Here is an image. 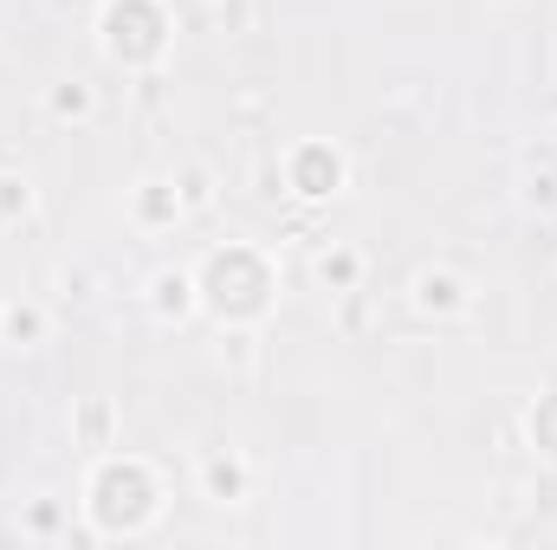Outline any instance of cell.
Wrapping results in <instances>:
<instances>
[{
    "label": "cell",
    "mask_w": 557,
    "mask_h": 550,
    "mask_svg": "<svg viewBox=\"0 0 557 550\" xmlns=\"http://www.w3.org/2000/svg\"><path fill=\"white\" fill-rule=\"evenodd\" d=\"M162 13H156V0H111V13H104V46H111V59H124V65H143V59H156L162 52Z\"/></svg>",
    "instance_id": "1"
},
{
    "label": "cell",
    "mask_w": 557,
    "mask_h": 550,
    "mask_svg": "<svg viewBox=\"0 0 557 550\" xmlns=\"http://www.w3.org/2000/svg\"><path fill=\"white\" fill-rule=\"evenodd\" d=\"M416 304L421 311H460L467 304V285L454 273H421L416 278Z\"/></svg>",
    "instance_id": "2"
},
{
    "label": "cell",
    "mask_w": 557,
    "mask_h": 550,
    "mask_svg": "<svg viewBox=\"0 0 557 550\" xmlns=\"http://www.w3.org/2000/svg\"><path fill=\"white\" fill-rule=\"evenodd\" d=\"M337 175H344V162H337L331 149H305V155H298V188H305V195H331Z\"/></svg>",
    "instance_id": "3"
},
{
    "label": "cell",
    "mask_w": 557,
    "mask_h": 550,
    "mask_svg": "<svg viewBox=\"0 0 557 550\" xmlns=\"http://www.w3.org/2000/svg\"><path fill=\"white\" fill-rule=\"evenodd\" d=\"M137 208H143V221H175V214H182V195L162 188V182H149V188L137 195Z\"/></svg>",
    "instance_id": "4"
},
{
    "label": "cell",
    "mask_w": 557,
    "mask_h": 550,
    "mask_svg": "<svg viewBox=\"0 0 557 550\" xmlns=\"http://www.w3.org/2000/svg\"><path fill=\"white\" fill-rule=\"evenodd\" d=\"M188 291H195V285L182 273H162L156 278V311H162V317H182V311H188Z\"/></svg>",
    "instance_id": "5"
},
{
    "label": "cell",
    "mask_w": 557,
    "mask_h": 550,
    "mask_svg": "<svg viewBox=\"0 0 557 550\" xmlns=\"http://www.w3.org/2000/svg\"><path fill=\"white\" fill-rule=\"evenodd\" d=\"M318 278H324V285H350V278H357V253H324V260H318Z\"/></svg>",
    "instance_id": "6"
},
{
    "label": "cell",
    "mask_w": 557,
    "mask_h": 550,
    "mask_svg": "<svg viewBox=\"0 0 557 550\" xmlns=\"http://www.w3.org/2000/svg\"><path fill=\"white\" fill-rule=\"evenodd\" d=\"M52 111H59V117H91V91H78V85H65V91L52 98Z\"/></svg>",
    "instance_id": "7"
},
{
    "label": "cell",
    "mask_w": 557,
    "mask_h": 550,
    "mask_svg": "<svg viewBox=\"0 0 557 550\" xmlns=\"http://www.w3.org/2000/svg\"><path fill=\"white\" fill-rule=\"evenodd\" d=\"M39 330H46V317H39V311H20V304L7 311V337H39Z\"/></svg>",
    "instance_id": "8"
},
{
    "label": "cell",
    "mask_w": 557,
    "mask_h": 550,
    "mask_svg": "<svg viewBox=\"0 0 557 550\" xmlns=\"http://www.w3.org/2000/svg\"><path fill=\"white\" fill-rule=\"evenodd\" d=\"M0 214H26V182H0Z\"/></svg>",
    "instance_id": "9"
},
{
    "label": "cell",
    "mask_w": 557,
    "mask_h": 550,
    "mask_svg": "<svg viewBox=\"0 0 557 550\" xmlns=\"http://www.w3.org/2000/svg\"><path fill=\"white\" fill-rule=\"evenodd\" d=\"M208 486H214V492H234V486H240V473H234V466H221V460H214V466H208Z\"/></svg>",
    "instance_id": "10"
}]
</instances>
